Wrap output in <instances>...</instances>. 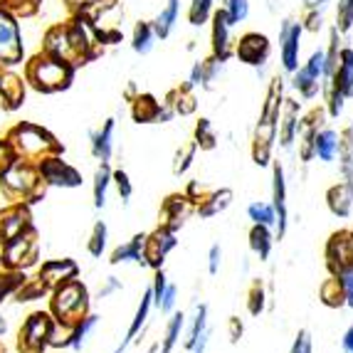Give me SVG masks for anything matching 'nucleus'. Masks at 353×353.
Instances as JSON below:
<instances>
[{
    "mask_svg": "<svg viewBox=\"0 0 353 353\" xmlns=\"http://www.w3.org/2000/svg\"><path fill=\"white\" fill-rule=\"evenodd\" d=\"M45 52L62 59L77 70L101 54V42L87 18H77L67 25H57L45 35Z\"/></svg>",
    "mask_w": 353,
    "mask_h": 353,
    "instance_id": "obj_1",
    "label": "nucleus"
},
{
    "mask_svg": "<svg viewBox=\"0 0 353 353\" xmlns=\"http://www.w3.org/2000/svg\"><path fill=\"white\" fill-rule=\"evenodd\" d=\"M282 104H284L282 77H274L270 82V87H267L265 101H262V109H259L257 126H254L252 141H250V156H252V163L259 165V168H270L272 165V151H274V141H277Z\"/></svg>",
    "mask_w": 353,
    "mask_h": 353,
    "instance_id": "obj_2",
    "label": "nucleus"
},
{
    "mask_svg": "<svg viewBox=\"0 0 353 353\" xmlns=\"http://www.w3.org/2000/svg\"><path fill=\"white\" fill-rule=\"evenodd\" d=\"M0 190L8 195L10 203H32L42 201L48 193V183L42 181L37 163L25 159H15L6 171L0 173Z\"/></svg>",
    "mask_w": 353,
    "mask_h": 353,
    "instance_id": "obj_3",
    "label": "nucleus"
},
{
    "mask_svg": "<svg viewBox=\"0 0 353 353\" xmlns=\"http://www.w3.org/2000/svg\"><path fill=\"white\" fill-rule=\"evenodd\" d=\"M50 314L59 329H74L92 314V296L82 279H72L50 292Z\"/></svg>",
    "mask_w": 353,
    "mask_h": 353,
    "instance_id": "obj_4",
    "label": "nucleus"
},
{
    "mask_svg": "<svg viewBox=\"0 0 353 353\" xmlns=\"http://www.w3.org/2000/svg\"><path fill=\"white\" fill-rule=\"evenodd\" d=\"M6 141L10 143L15 159L32 161V163H40L42 159L48 156H57V153H65L62 141H57L48 129H42L37 124H30V121H20L18 126H12L8 131Z\"/></svg>",
    "mask_w": 353,
    "mask_h": 353,
    "instance_id": "obj_5",
    "label": "nucleus"
},
{
    "mask_svg": "<svg viewBox=\"0 0 353 353\" xmlns=\"http://www.w3.org/2000/svg\"><path fill=\"white\" fill-rule=\"evenodd\" d=\"M72 77H74V67L48 54L45 50L35 54L25 67V79L42 94H54L67 89L72 84Z\"/></svg>",
    "mask_w": 353,
    "mask_h": 353,
    "instance_id": "obj_6",
    "label": "nucleus"
},
{
    "mask_svg": "<svg viewBox=\"0 0 353 353\" xmlns=\"http://www.w3.org/2000/svg\"><path fill=\"white\" fill-rule=\"evenodd\" d=\"M54 326L57 324H54L50 312H32L18 331V351L45 353L50 348V341H52Z\"/></svg>",
    "mask_w": 353,
    "mask_h": 353,
    "instance_id": "obj_7",
    "label": "nucleus"
},
{
    "mask_svg": "<svg viewBox=\"0 0 353 353\" xmlns=\"http://www.w3.org/2000/svg\"><path fill=\"white\" fill-rule=\"evenodd\" d=\"M324 267L334 277L353 272V228H339L326 237Z\"/></svg>",
    "mask_w": 353,
    "mask_h": 353,
    "instance_id": "obj_8",
    "label": "nucleus"
},
{
    "mask_svg": "<svg viewBox=\"0 0 353 353\" xmlns=\"http://www.w3.org/2000/svg\"><path fill=\"white\" fill-rule=\"evenodd\" d=\"M176 248H178V235H176V232H171V230H165V228H161V225H156V228H153L151 232H146V237H143L141 267H148L151 272L163 270L165 259H168V254H171Z\"/></svg>",
    "mask_w": 353,
    "mask_h": 353,
    "instance_id": "obj_9",
    "label": "nucleus"
},
{
    "mask_svg": "<svg viewBox=\"0 0 353 353\" xmlns=\"http://www.w3.org/2000/svg\"><path fill=\"white\" fill-rule=\"evenodd\" d=\"M326 106L316 104L309 112L299 114V124H296V143H299V161L301 163H312L316 159L314 153V143H316V134L324 129L326 124Z\"/></svg>",
    "mask_w": 353,
    "mask_h": 353,
    "instance_id": "obj_10",
    "label": "nucleus"
},
{
    "mask_svg": "<svg viewBox=\"0 0 353 353\" xmlns=\"http://www.w3.org/2000/svg\"><path fill=\"white\" fill-rule=\"evenodd\" d=\"M0 259L6 262L10 270H28V267L37 265L40 259V240H37V230L30 228L25 235L15 237L12 242H8L3 248V254Z\"/></svg>",
    "mask_w": 353,
    "mask_h": 353,
    "instance_id": "obj_11",
    "label": "nucleus"
},
{
    "mask_svg": "<svg viewBox=\"0 0 353 353\" xmlns=\"http://www.w3.org/2000/svg\"><path fill=\"white\" fill-rule=\"evenodd\" d=\"M324 70H326V54L319 50L309 57L304 67H296L294 79H292V87L299 92L301 99H314L319 97V92L324 89Z\"/></svg>",
    "mask_w": 353,
    "mask_h": 353,
    "instance_id": "obj_12",
    "label": "nucleus"
},
{
    "mask_svg": "<svg viewBox=\"0 0 353 353\" xmlns=\"http://www.w3.org/2000/svg\"><path fill=\"white\" fill-rule=\"evenodd\" d=\"M37 171H40L42 181L48 183V188H79L82 185V173L77 171L74 165L67 163L62 159V153L57 156H48L37 163Z\"/></svg>",
    "mask_w": 353,
    "mask_h": 353,
    "instance_id": "obj_13",
    "label": "nucleus"
},
{
    "mask_svg": "<svg viewBox=\"0 0 353 353\" xmlns=\"http://www.w3.org/2000/svg\"><path fill=\"white\" fill-rule=\"evenodd\" d=\"M190 215H195V205L188 201V195L183 190H173L161 201L159 205V225L171 232H181V228L188 223Z\"/></svg>",
    "mask_w": 353,
    "mask_h": 353,
    "instance_id": "obj_14",
    "label": "nucleus"
},
{
    "mask_svg": "<svg viewBox=\"0 0 353 353\" xmlns=\"http://www.w3.org/2000/svg\"><path fill=\"white\" fill-rule=\"evenodd\" d=\"M32 225V212H30L28 203H10L0 210V248H6L8 242L15 237L25 235Z\"/></svg>",
    "mask_w": 353,
    "mask_h": 353,
    "instance_id": "obj_15",
    "label": "nucleus"
},
{
    "mask_svg": "<svg viewBox=\"0 0 353 353\" xmlns=\"http://www.w3.org/2000/svg\"><path fill=\"white\" fill-rule=\"evenodd\" d=\"M272 208L277 215L274 225V240L282 242L287 235L289 210H287V178H284V165L279 161H272Z\"/></svg>",
    "mask_w": 353,
    "mask_h": 353,
    "instance_id": "obj_16",
    "label": "nucleus"
},
{
    "mask_svg": "<svg viewBox=\"0 0 353 353\" xmlns=\"http://www.w3.org/2000/svg\"><path fill=\"white\" fill-rule=\"evenodd\" d=\"M131 119H134V124H165L173 119V112L153 94L139 92L136 99L131 101Z\"/></svg>",
    "mask_w": 353,
    "mask_h": 353,
    "instance_id": "obj_17",
    "label": "nucleus"
},
{
    "mask_svg": "<svg viewBox=\"0 0 353 353\" xmlns=\"http://www.w3.org/2000/svg\"><path fill=\"white\" fill-rule=\"evenodd\" d=\"M270 40L265 35H259V32H245L235 45V57L250 67H262L270 59Z\"/></svg>",
    "mask_w": 353,
    "mask_h": 353,
    "instance_id": "obj_18",
    "label": "nucleus"
},
{
    "mask_svg": "<svg viewBox=\"0 0 353 353\" xmlns=\"http://www.w3.org/2000/svg\"><path fill=\"white\" fill-rule=\"evenodd\" d=\"M37 277L45 287L52 292V289L62 287L65 282H72V279L79 277V265H77L74 259L70 257H62V259H48V262H42L40 270H37Z\"/></svg>",
    "mask_w": 353,
    "mask_h": 353,
    "instance_id": "obj_19",
    "label": "nucleus"
},
{
    "mask_svg": "<svg viewBox=\"0 0 353 353\" xmlns=\"http://www.w3.org/2000/svg\"><path fill=\"white\" fill-rule=\"evenodd\" d=\"M23 57V42H20L18 25L0 12V65H15Z\"/></svg>",
    "mask_w": 353,
    "mask_h": 353,
    "instance_id": "obj_20",
    "label": "nucleus"
},
{
    "mask_svg": "<svg viewBox=\"0 0 353 353\" xmlns=\"http://www.w3.org/2000/svg\"><path fill=\"white\" fill-rule=\"evenodd\" d=\"M230 23L228 12L218 10L212 15V57H218L220 62H228L232 54H235V48H232V37H230Z\"/></svg>",
    "mask_w": 353,
    "mask_h": 353,
    "instance_id": "obj_21",
    "label": "nucleus"
},
{
    "mask_svg": "<svg viewBox=\"0 0 353 353\" xmlns=\"http://www.w3.org/2000/svg\"><path fill=\"white\" fill-rule=\"evenodd\" d=\"M151 312H153V296H151V287H146L143 289V294H141V301H139V306H136V314H134V319H131L129 329H126L121 343L114 348V353H124L126 348L136 341V336H141V331H143V326H146Z\"/></svg>",
    "mask_w": 353,
    "mask_h": 353,
    "instance_id": "obj_22",
    "label": "nucleus"
},
{
    "mask_svg": "<svg viewBox=\"0 0 353 353\" xmlns=\"http://www.w3.org/2000/svg\"><path fill=\"white\" fill-rule=\"evenodd\" d=\"M296 124H299V101L284 99L282 114H279V126H277L279 146L284 151H289L296 143Z\"/></svg>",
    "mask_w": 353,
    "mask_h": 353,
    "instance_id": "obj_23",
    "label": "nucleus"
},
{
    "mask_svg": "<svg viewBox=\"0 0 353 353\" xmlns=\"http://www.w3.org/2000/svg\"><path fill=\"white\" fill-rule=\"evenodd\" d=\"M193 89L195 87L190 82H183L165 94L163 104L171 109L173 117H190V114H195V109H198V97H195Z\"/></svg>",
    "mask_w": 353,
    "mask_h": 353,
    "instance_id": "obj_24",
    "label": "nucleus"
},
{
    "mask_svg": "<svg viewBox=\"0 0 353 353\" xmlns=\"http://www.w3.org/2000/svg\"><path fill=\"white\" fill-rule=\"evenodd\" d=\"M334 89H339L346 99H353V50L343 48L339 52V65H336L334 74L326 79Z\"/></svg>",
    "mask_w": 353,
    "mask_h": 353,
    "instance_id": "obj_25",
    "label": "nucleus"
},
{
    "mask_svg": "<svg viewBox=\"0 0 353 353\" xmlns=\"http://www.w3.org/2000/svg\"><path fill=\"white\" fill-rule=\"evenodd\" d=\"M326 208H329V212L334 215V218H351L353 212V190L348 188L346 183H334V185H329L326 188Z\"/></svg>",
    "mask_w": 353,
    "mask_h": 353,
    "instance_id": "obj_26",
    "label": "nucleus"
},
{
    "mask_svg": "<svg viewBox=\"0 0 353 353\" xmlns=\"http://www.w3.org/2000/svg\"><path fill=\"white\" fill-rule=\"evenodd\" d=\"M232 201H235L232 188H212L210 193L205 195V201H203L201 205H195V215L201 220H210V218H215V215H220V212L228 210V208L232 205Z\"/></svg>",
    "mask_w": 353,
    "mask_h": 353,
    "instance_id": "obj_27",
    "label": "nucleus"
},
{
    "mask_svg": "<svg viewBox=\"0 0 353 353\" xmlns=\"http://www.w3.org/2000/svg\"><path fill=\"white\" fill-rule=\"evenodd\" d=\"M339 171L341 181L353 190V124H346L339 131Z\"/></svg>",
    "mask_w": 353,
    "mask_h": 353,
    "instance_id": "obj_28",
    "label": "nucleus"
},
{
    "mask_svg": "<svg viewBox=\"0 0 353 353\" xmlns=\"http://www.w3.org/2000/svg\"><path fill=\"white\" fill-rule=\"evenodd\" d=\"M114 131H117V121L114 119H106L101 129H97L92 134V156H94L99 163H109L114 153Z\"/></svg>",
    "mask_w": 353,
    "mask_h": 353,
    "instance_id": "obj_29",
    "label": "nucleus"
},
{
    "mask_svg": "<svg viewBox=\"0 0 353 353\" xmlns=\"http://www.w3.org/2000/svg\"><path fill=\"white\" fill-rule=\"evenodd\" d=\"M299 40L301 25H287L282 30V67L287 72H294L299 67Z\"/></svg>",
    "mask_w": 353,
    "mask_h": 353,
    "instance_id": "obj_30",
    "label": "nucleus"
},
{
    "mask_svg": "<svg viewBox=\"0 0 353 353\" xmlns=\"http://www.w3.org/2000/svg\"><path fill=\"white\" fill-rule=\"evenodd\" d=\"M143 237H146V232H136L131 240L121 242L119 248L112 250V254H109V265H129V262H134V265H141V248H143Z\"/></svg>",
    "mask_w": 353,
    "mask_h": 353,
    "instance_id": "obj_31",
    "label": "nucleus"
},
{
    "mask_svg": "<svg viewBox=\"0 0 353 353\" xmlns=\"http://www.w3.org/2000/svg\"><path fill=\"white\" fill-rule=\"evenodd\" d=\"M248 242H250V250L259 257V262H267L274 250V230L267 228V225H252L248 232Z\"/></svg>",
    "mask_w": 353,
    "mask_h": 353,
    "instance_id": "obj_32",
    "label": "nucleus"
},
{
    "mask_svg": "<svg viewBox=\"0 0 353 353\" xmlns=\"http://www.w3.org/2000/svg\"><path fill=\"white\" fill-rule=\"evenodd\" d=\"M319 301L326 306V309H346V289H343L341 277H329L319 284Z\"/></svg>",
    "mask_w": 353,
    "mask_h": 353,
    "instance_id": "obj_33",
    "label": "nucleus"
},
{
    "mask_svg": "<svg viewBox=\"0 0 353 353\" xmlns=\"http://www.w3.org/2000/svg\"><path fill=\"white\" fill-rule=\"evenodd\" d=\"M183 329H185V314L176 309V312L168 316V321H165V331H163V336H161V343H159L161 353H173V348H176L178 341H181Z\"/></svg>",
    "mask_w": 353,
    "mask_h": 353,
    "instance_id": "obj_34",
    "label": "nucleus"
},
{
    "mask_svg": "<svg viewBox=\"0 0 353 353\" xmlns=\"http://www.w3.org/2000/svg\"><path fill=\"white\" fill-rule=\"evenodd\" d=\"M314 153H316V159L321 163H331L336 159V153H339V134L329 126L316 134V143H314Z\"/></svg>",
    "mask_w": 353,
    "mask_h": 353,
    "instance_id": "obj_35",
    "label": "nucleus"
},
{
    "mask_svg": "<svg viewBox=\"0 0 353 353\" xmlns=\"http://www.w3.org/2000/svg\"><path fill=\"white\" fill-rule=\"evenodd\" d=\"M112 165L99 163V168L94 171V183H92V195H94V208L101 210L106 205V193H109V185H112Z\"/></svg>",
    "mask_w": 353,
    "mask_h": 353,
    "instance_id": "obj_36",
    "label": "nucleus"
},
{
    "mask_svg": "<svg viewBox=\"0 0 353 353\" xmlns=\"http://www.w3.org/2000/svg\"><path fill=\"white\" fill-rule=\"evenodd\" d=\"M193 141H195V146H198V151H215V148H218V134L212 129L210 119L201 117L195 121Z\"/></svg>",
    "mask_w": 353,
    "mask_h": 353,
    "instance_id": "obj_37",
    "label": "nucleus"
},
{
    "mask_svg": "<svg viewBox=\"0 0 353 353\" xmlns=\"http://www.w3.org/2000/svg\"><path fill=\"white\" fill-rule=\"evenodd\" d=\"M195 156H198V146H195V141L181 143V146L176 148V153H173V163H171L173 176L176 178L185 176V173L190 171V165H193Z\"/></svg>",
    "mask_w": 353,
    "mask_h": 353,
    "instance_id": "obj_38",
    "label": "nucleus"
},
{
    "mask_svg": "<svg viewBox=\"0 0 353 353\" xmlns=\"http://www.w3.org/2000/svg\"><path fill=\"white\" fill-rule=\"evenodd\" d=\"M25 279H28V277H25L23 270H10V267L0 259V301L6 299V296L15 294V292L23 287Z\"/></svg>",
    "mask_w": 353,
    "mask_h": 353,
    "instance_id": "obj_39",
    "label": "nucleus"
},
{
    "mask_svg": "<svg viewBox=\"0 0 353 353\" xmlns=\"http://www.w3.org/2000/svg\"><path fill=\"white\" fill-rule=\"evenodd\" d=\"M248 314L250 316H262L267 309V289H265V279L254 277L248 287Z\"/></svg>",
    "mask_w": 353,
    "mask_h": 353,
    "instance_id": "obj_40",
    "label": "nucleus"
},
{
    "mask_svg": "<svg viewBox=\"0 0 353 353\" xmlns=\"http://www.w3.org/2000/svg\"><path fill=\"white\" fill-rule=\"evenodd\" d=\"M97 324H99V316H97V314H89L87 319H82V321H79V324L70 331V348H74V351H82V348L87 346L92 331L97 329Z\"/></svg>",
    "mask_w": 353,
    "mask_h": 353,
    "instance_id": "obj_41",
    "label": "nucleus"
},
{
    "mask_svg": "<svg viewBox=\"0 0 353 353\" xmlns=\"http://www.w3.org/2000/svg\"><path fill=\"white\" fill-rule=\"evenodd\" d=\"M248 218L252 220V225H267V228L274 230L277 225V215H274V208L272 203H265V201H254L248 205Z\"/></svg>",
    "mask_w": 353,
    "mask_h": 353,
    "instance_id": "obj_42",
    "label": "nucleus"
},
{
    "mask_svg": "<svg viewBox=\"0 0 353 353\" xmlns=\"http://www.w3.org/2000/svg\"><path fill=\"white\" fill-rule=\"evenodd\" d=\"M208 331V304H201L195 309V316H193V324L188 329V339H185V351H193V346L201 341V336Z\"/></svg>",
    "mask_w": 353,
    "mask_h": 353,
    "instance_id": "obj_43",
    "label": "nucleus"
},
{
    "mask_svg": "<svg viewBox=\"0 0 353 353\" xmlns=\"http://www.w3.org/2000/svg\"><path fill=\"white\" fill-rule=\"evenodd\" d=\"M106 240H109V228H106L104 220H97L92 232H89V240H87V252L92 257H101L106 250Z\"/></svg>",
    "mask_w": 353,
    "mask_h": 353,
    "instance_id": "obj_44",
    "label": "nucleus"
},
{
    "mask_svg": "<svg viewBox=\"0 0 353 353\" xmlns=\"http://www.w3.org/2000/svg\"><path fill=\"white\" fill-rule=\"evenodd\" d=\"M15 301H35V299H42V296H50V289L40 282V277H32V279H25L23 287L15 292Z\"/></svg>",
    "mask_w": 353,
    "mask_h": 353,
    "instance_id": "obj_45",
    "label": "nucleus"
},
{
    "mask_svg": "<svg viewBox=\"0 0 353 353\" xmlns=\"http://www.w3.org/2000/svg\"><path fill=\"white\" fill-rule=\"evenodd\" d=\"M176 15H178V0H168L165 10L161 12L159 18H156V23H153V32H156V37H161V40L168 37L173 23H176Z\"/></svg>",
    "mask_w": 353,
    "mask_h": 353,
    "instance_id": "obj_46",
    "label": "nucleus"
},
{
    "mask_svg": "<svg viewBox=\"0 0 353 353\" xmlns=\"http://www.w3.org/2000/svg\"><path fill=\"white\" fill-rule=\"evenodd\" d=\"M153 40H156V32H153V25L148 23H139L134 28V50L136 52H151L153 48Z\"/></svg>",
    "mask_w": 353,
    "mask_h": 353,
    "instance_id": "obj_47",
    "label": "nucleus"
},
{
    "mask_svg": "<svg viewBox=\"0 0 353 353\" xmlns=\"http://www.w3.org/2000/svg\"><path fill=\"white\" fill-rule=\"evenodd\" d=\"M112 183H114V188H117L119 198H121V203H129L131 201V195H134V183H131L129 173L124 171V168H117V171L112 173Z\"/></svg>",
    "mask_w": 353,
    "mask_h": 353,
    "instance_id": "obj_48",
    "label": "nucleus"
},
{
    "mask_svg": "<svg viewBox=\"0 0 353 353\" xmlns=\"http://www.w3.org/2000/svg\"><path fill=\"white\" fill-rule=\"evenodd\" d=\"M353 25V0H339V10H336V30L348 32Z\"/></svg>",
    "mask_w": 353,
    "mask_h": 353,
    "instance_id": "obj_49",
    "label": "nucleus"
},
{
    "mask_svg": "<svg viewBox=\"0 0 353 353\" xmlns=\"http://www.w3.org/2000/svg\"><path fill=\"white\" fill-rule=\"evenodd\" d=\"M176 304H178V287L173 282H168V287H165V292H163V299L159 301V309L163 316H171L173 312H176Z\"/></svg>",
    "mask_w": 353,
    "mask_h": 353,
    "instance_id": "obj_50",
    "label": "nucleus"
},
{
    "mask_svg": "<svg viewBox=\"0 0 353 353\" xmlns=\"http://www.w3.org/2000/svg\"><path fill=\"white\" fill-rule=\"evenodd\" d=\"M225 12H228V18L232 25H237L240 20L248 18V0H225Z\"/></svg>",
    "mask_w": 353,
    "mask_h": 353,
    "instance_id": "obj_51",
    "label": "nucleus"
},
{
    "mask_svg": "<svg viewBox=\"0 0 353 353\" xmlns=\"http://www.w3.org/2000/svg\"><path fill=\"white\" fill-rule=\"evenodd\" d=\"M212 188H208L203 181H188V185L183 188V193L188 195V201L193 203V205H201L203 201H205V195L210 193Z\"/></svg>",
    "mask_w": 353,
    "mask_h": 353,
    "instance_id": "obj_52",
    "label": "nucleus"
},
{
    "mask_svg": "<svg viewBox=\"0 0 353 353\" xmlns=\"http://www.w3.org/2000/svg\"><path fill=\"white\" fill-rule=\"evenodd\" d=\"M208 15H210V0H193L188 12L190 25H203L208 20Z\"/></svg>",
    "mask_w": 353,
    "mask_h": 353,
    "instance_id": "obj_53",
    "label": "nucleus"
},
{
    "mask_svg": "<svg viewBox=\"0 0 353 353\" xmlns=\"http://www.w3.org/2000/svg\"><path fill=\"white\" fill-rule=\"evenodd\" d=\"M289 353H314V341H312V331L299 329L294 336V343L289 348Z\"/></svg>",
    "mask_w": 353,
    "mask_h": 353,
    "instance_id": "obj_54",
    "label": "nucleus"
},
{
    "mask_svg": "<svg viewBox=\"0 0 353 353\" xmlns=\"http://www.w3.org/2000/svg\"><path fill=\"white\" fill-rule=\"evenodd\" d=\"M220 265H223V248L215 242V245H210V250H208V274L215 277L220 272Z\"/></svg>",
    "mask_w": 353,
    "mask_h": 353,
    "instance_id": "obj_55",
    "label": "nucleus"
},
{
    "mask_svg": "<svg viewBox=\"0 0 353 353\" xmlns=\"http://www.w3.org/2000/svg\"><path fill=\"white\" fill-rule=\"evenodd\" d=\"M242 334H245V324H242V319L240 316H228V336H230V343L235 346V343H240Z\"/></svg>",
    "mask_w": 353,
    "mask_h": 353,
    "instance_id": "obj_56",
    "label": "nucleus"
},
{
    "mask_svg": "<svg viewBox=\"0 0 353 353\" xmlns=\"http://www.w3.org/2000/svg\"><path fill=\"white\" fill-rule=\"evenodd\" d=\"M117 292H121V282L117 277H106L104 284L99 287V292H97V299H106V296L117 294Z\"/></svg>",
    "mask_w": 353,
    "mask_h": 353,
    "instance_id": "obj_57",
    "label": "nucleus"
},
{
    "mask_svg": "<svg viewBox=\"0 0 353 353\" xmlns=\"http://www.w3.org/2000/svg\"><path fill=\"white\" fill-rule=\"evenodd\" d=\"M15 161V153H12V148H10V143L8 141H0V173L6 171L8 165Z\"/></svg>",
    "mask_w": 353,
    "mask_h": 353,
    "instance_id": "obj_58",
    "label": "nucleus"
},
{
    "mask_svg": "<svg viewBox=\"0 0 353 353\" xmlns=\"http://www.w3.org/2000/svg\"><path fill=\"white\" fill-rule=\"evenodd\" d=\"M341 282H343V289H346V306L353 309V272L341 274Z\"/></svg>",
    "mask_w": 353,
    "mask_h": 353,
    "instance_id": "obj_59",
    "label": "nucleus"
},
{
    "mask_svg": "<svg viewBox=\"0 0 353 353\" xmlns=\"http://www.w3.org/2000/svg\"><path fill=\"white\" fill-rule=\"evenodd\" d=\"M341 348H343V353H353V324L346 329V334H343V339H341Z\"/></svg>",
    "mask_w": 353,
    "mask_h": 353,
    "instance_id": "obj_60",
    "label": "nucleus"
},
{
    "mask_svg": "<svg viewBox=\"0 0 353 353\" xmlns=\"http://www.w3.org/2000/svg\"><path fill=\"white\" fill-rule=\"evenodd\" d=\"M208 339H210V331H205V334L201 336V341L195 343L193 351H190V353H205V348H208Z\"/></svg>",
    "mask_w": 353,
    "mask_h": 353,
    "instance_id": "obj_61",
    "label": "nucleus"
},
{
    "mask_svg": "<svg viewBox=\"0 0 353 353\" xmlns=\"http://www.w3.org/2000/svg\"><path fill=\"white\" fill-rule=\"evenodd\" d=\"M136 94H139V92H136V84H134V82H129V87H126V92H124L126 101H134V99H136Z\"/></svg>",
    "mask_w": 353,
    "mask_h": 353,
    "instance_id": "obj_62",
    "label": "nucleus"
},
{
    "mask_svg": "<svg viewBox=\"0 0 353 353\" xmlns=\"http://www.w3.org/2000/svg\"><path fill=\"white\" fill-rule=\"evenodd\" d=\"M6 331H8V321H6L3 316H0V336L6 334Z\"/></svg>",
    "mask_w": 353,
    "mask_h": 353,
    "instance_id": "obj_63",
    "label": "nucleus"
},
{
    "mask_svg": "<svg viewBox=\"0 0 353 353\" xmlns=\"http://www.w3.org/2000/svg\"><path fill=\"white\" fill-rule=\"evenodd\" d=\"M0 353H8V351H6V346H3V343H0Z\"/></svg>",
    "mask_w": 353,
    "mask_h": 353,
    "instance_id": "obj_64",
    "label": "nucleus"
}]
</instances>
